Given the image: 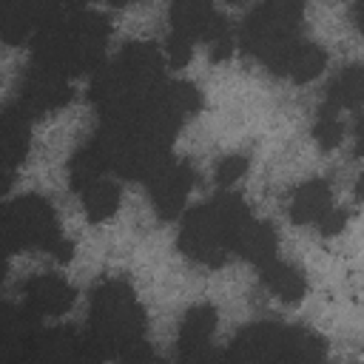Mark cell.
I'll use <instances>...</instances> for the list:
<instances>
[{
  "mask_svg": "<svg viewBox=\"0 0 364 364\" xmlns=\"http://www.w3.org/2000/svg\"><path fill=\"white\" fill-rule=\"evenodd\" d=\"M233 250H239L245 259H250L253 264H264L270 259H276V228L270 222H247L236 242H233Z\"/></svg>",
  "mask_w": 364,
  "mask_h": 364,
  "instance_id": "11",
  "label": "cell"
},
{
  "mask_svg": "<svg viewBox=\"0 0 364 364\" xmlns=\"http://www.w3.org/2000/svg\"><path fill=\"white\" fill-rule=\"evenodd\" d=\"M213 6L210 0H173L171 6V37H168V57L173 68H182L191 60L193 43L202 40L205 26L213 17Z\"/></svg>",
  "mask_w": 364,
  "mask_h": 364,
  "instance_id": "4",
  "label": "cell"
},
{
  "mask_svg": "<svg viewBox=\"0 0 364 364\" xmlns=\"http://www.w3.org/2000/svg\"><path fill=\"white\" fill-rule=\"evenodd\" d=\"M68 100H71V88L63 74L43 68V65H31V71L26 77V88H23V105H20L26 114L57 111Z\"/></svg>",
  "mask_w": 364,
  "mask_h": 364,
  "instance_id": "6",
  "label": "cell"
},
{
  "mask_svg": "<svg viewBox=\"0 0 364 364\" xmlns=\"http://www.w3.org/2000/svg\"><path fill=\"white\" fill-rule=\"evenodd\" d=\"M111 6H125V3H131V0H108Z\"/></svg>",
  "mask_w": 364,
  "mask_h": 364,
  "instance_id": "20",
  "label": "cell"
},
{
  "mask_svg": "<svg viewBox=\"0 0 364 364\" xmlns=\"http://www.w3.org/2000/svg\"><path fill=\"white\" fill-rule=\"evenodd\" d=\"M193 185V168L188 162H165L151 176V199L162 219H176L182 213L185 196Z\"/></svg>",
  "mask_w": 364,
  "mask_h": 364,
  "instance_id": "5",
  "label": "cell"
},
{
  "mask_svg": "<svg viewBox=\"0 0 364 364\" xmlns=\"http://www.w3.org/2000/svg\"><path fill=\"white\" fill-rule=\"evenodd\" d=\"M108 168H111V162H108V151H105V145H102L100 139L88 142V145L71 159V165H68L74 191H82V188H88L91 182H97Z\"/></svg>",
  "mask_w": 364,
  "mask_h": 364,
  "instance_id": "13",
  "label": "cell"
},
{
  "mask_svg": "<svg viewBox=\"0 0 364 364\" xmlns=\"http://www.w3.org/2000/svg\"><path fill=\"white\" fill-rule=\"evenodd\" d=\"M0 9H3V0H0Z\"/></svg>",
  "mask_w": 364,
  "mask_h": 364,
  "instance_id": "22",
  "label": "cell"
},
{
  "mask_svg": "<svg viewBox=\"0 0 364 364\" xmlns=\"http://www.w3.org/2000/svg\"><path fill=\"white\" fill-rule=\"evenodd\" d=\"M330 208H333V196H330V188L324 179H310V182L299 185L290 196V219L299 225L318 222Z\"/></svg>",
  "mask_w": 364,
  "mask_h": 364,
  "instance_id": "9",
  "label": "cell"
},
{
  "mask_svg": "<svg viewBox=\"0 0 364 364\" xmlns=\"http://www.w3.org/2000/svg\"><path fill=\"white\" fill-rule=\"evenodd\" d=\"M324 353V341L304 330H290L279 324H256L247 327L239 338L230 355L236 358H296V361H313Z\"/></svg>",
  "mask_w": 364,
  "mask_h": 364,
  "instance_id": "3",
  "label": "cell"
},
{
  "mask_svg": "<svg viewBox=\"0 0 364 364\" xmlns=\"http://www.w3.org/2000/svg\"><path fill=\"white\" fill-rule=\"evenodd\" d=\"M262 282L282 301H301L304 293H307V282H304L301 270H296L293 264L276 262V259H270V262L262 264Z\"/></svg>",
  "mask_w": 364,
  "mask_h": 364,
  "instance_id": "12",
  "label": "cell"
},
{
  "mask_svg": "<svg viewBox=\"0 0 364 364\" xmlns=\"http://www.w3.org/2000/svg\"><path fill=\"white\" fill-rule=\"evenodd\" d=\"M213 327H216V310L210 304L191 307L182 318V327H179V353L185 358H199Z\"/></svg>",
  "mask_w": 364,
  "mask_h": 364,
  "instance_id": "10",
  "label": "cell"
},
{
  "mask_svg": "<svg viewBox=\"0 0 364 364\" xmlns=\"http://www.w3.org/2000/svg\"><path fill=\"white\" fill-rule=\"evenodd\" d=\"M250 222V210L239 193H219L210 205L193 208L185 216L179 247L185 256L219 267L228 247H233L239 230Z\"/></svg>",
  "mask_w": 364,
  "mask_h": 364,
  "instance_id": "1",
  "label": "cell"
},
{
  "mask_svg": "<svg viewBox=\"0 0 364 364\" xmlns=\"http://www.w3.org/2000/svg\"><path fill=\"white\" fill-rule=\"evenodd\" d=\"M28 151V125L26 111L9 108L0 114V191H6L14 179V168L23 162Z\"/></svg>",
  "mask_w": 364,
  "mask_h": 364,
  "instance_id": "7",
  "label": "cell"
},
{
  "mask_svg": "<svg viewBox=\"0 0 364 364\" xmlns=\"http://www.w3.org/2000/svg\"><path fill=\"white\" fill-rule=\"evenodd\" d=\"M344 222H347V213H344V210L330 208V210L318 219V228H321V233H324V236H333V233H338V230L344 228Z\"/></svg>",
  "mask_w": 364,
  "mask_h": 364,
  "instance_id": "19",
  "label": "cell"
},
{
  "mask_svg": "<svg viewBox=\"0 0 364 364\" xmlns=\"http://www.w3.org/2000/svg\"><path fill=\"white\" fill-rule=\"evenodd\" d=\"M80 193H82L85 213H88L91 222H102V219L114 216V210H117V205H119V188H117L114 182L102 179V176H100L97 182H91L88 188H82Z\"/></svg>",
  "mask_w": 364,
  "mask_h": 364,
  "instance_id": "16",
  "label": "cell"
},
{
  "mask_svg": "<svg viewBox=\"0 0 364 364\" xmlns=\"http://www.w3.org/2000/svg\"><path fill=\"white\" fill-rule=\"evenodd\" d=\"M324 63H327V57H324V51L318 46H313L307 40H296V46L287 51L284 65H282L279 74H287L296 82H307V80L321 74Z\"/></svg>",
  "mask_w": 364,
  "mask_h": 364,
  "instance_id": "14",
  "label": "cell"
},
{
  "mask_svg": "<svg viewBox=\"0 0 364 364\" xmlns=\"http://www.w3.org/2000/svg\"><path fill=\"white\" fill-rule=\"evenodd\" d=\"M245 171H247V159L245 156H225L219 162V168H216V182L219 185H230L239 176H245Z\"/></svg>",
  "mask_w": 364,
  "mask_h": 364,
  "instance_id": "18",
  "label": "cell"
},
{
  "mask_svg": "<svg viewBox=\"0 0 364 364\" xmlns=\"http://www.w3.org/2000/svg\"><path fill=\"white\" fill-rule=\"evenodd\" d=\"M364 97V71L361 65H350L344 68L333 82H330V91H327V105L341 111V108H355Z\"/></svg>",
  "mask_w": 364,
  "mask_h": 364,
  "instance_id": "15",
  "label": "cell"
},
{
  "mask_svg": "<svg viewBox=\"0 0 364 364\" xmlns=\"http://www.w3.org/2000/svg\"><path fill=\"white\" fill-rule=\"evenodd\" d=\"M26 301L37 316H63L74 301V290L60 276L46 273L26 284Z\"/></svg>",
  "mask_w": 364,
  "mask_h": 364,
  "instance_id": "8",
  "label": "cell"
},
{
  "mask_svg": "<svg viewBox=\"0 0 364 364\" xmlns=\"http://www.w3.org/2000/svg\"><path fill=\"white\" fill-rule=\"evenodd\" d=\"M142 327H145L142 307L136 304L125 282H108L94 293L88 341L125 353V347L139 344Z\"/></svg>",
  "mask_w": 364,
  "mask_h": 364,
  "instance_id": "2",
  "label": "cell"
},
{
  "mask_svg": "<svg viewBox=\"0 0 364 364\" xmlns=\"http://www.w3.org/2000/svg\"><path fill=\"white\" fill-rule=\"evenodd\" d=\"M313 134H316L318 148H324V151H330V148H336V145L341 142L344 128H341V119L336 117V108L324 105V111H321V117H318V122H316Z\"/></svg>",
  "mask_w": 364,
  "mask_h": 364,
  "instance_id": "17",
  "label": "cell"
},
{
  "mask_svg": "<svg viewBox=\"0 0 364 364\" xmlns=\"http://www.w3.org/2000/svg\"><path fill=\"white\" fill-rule=\"evenodd\" d=\"M230 3H242V0H230Z\"/></svg>",
  "mask_w": 364,
  "mask_h": 364,
  "instance_id": "21",
  "label": "cell"
}]
</instances>
